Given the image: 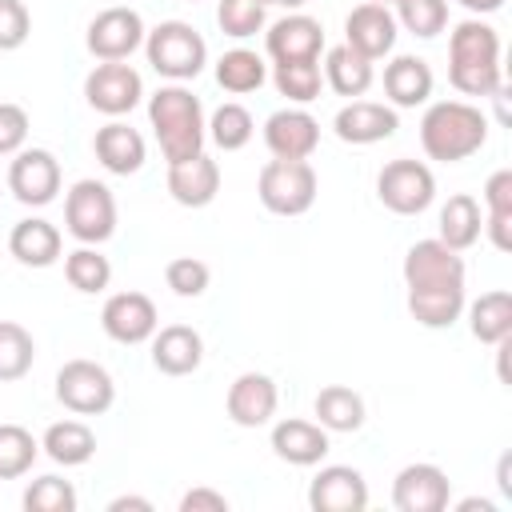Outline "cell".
Listing matches in <instances>:
<instances>
[{
	"label": "cell",
	"mask_w": 512,
	"mask_h": 512,
	"mask_svg": "<svg viewBox=\"0 0 512 512\" xmlns=\"http://www.w3.org/2000/svg\"><path fill=\"white\" fill-rule=\"evenodd\" d=\"M456 4H464L468 12H496L504 0H456Z\"/></svg>",
	"instance_id": "52"
},
{
	"label": "cell",
	"mask_w": 512,
	"mask_h": 512,
	"mask_svg": "<svg viewBox=\"0 0 512 512\" xmlns=\"http://www.w3.org/2000/svg\"><path fill=\"white\" fill-rule=\"evenodd\" d=\"M228 416L240 424V428H260L272 420L276 412V384L272 376L264 372H240L228 388V400H224Z\"/></svg>",
	"instance_id": "19"
},
{
	"label": "cell",
	"mask_w": 512,
	"mask_h": 512,
	"mask_svg": "<svg viewBox=\"0 0 512 512\" xmlns=\"http://www.w3.org/2000/svg\"><path fill=\"white\" fill-rule=\"evenodd\" d=\"M272 448L288 464H320V456L328 452V432L312 420H280L272 428Z\"/></svg>",
	"instance_id": "24"
},
{
	"label": "cell",
	"mask_w": 512,
	"mask_h": 512,
	"mask_svg": "<svg viewBox=\"0 0 512 512\" xmlns=\"http://www.w3.org/2000/svg\"><path fill=\"white\" fill-rule=\"evenodd\" d=\"M44 452H48L56 464L72 468V464L92 460L96 436H92V428H88L84 420H56V424H48V432H44Z\"/></svg>",
	"instance_id": "29"
},
{
	"label": "cell",
	"mask_w": 512,
	"mask_h": 512,
	"mask_svg": "<svg viewBox=\"0 0 512 512\" xmlns=\"http://www.w3.org/2000/svg\"><path fill=\"white\" fill-rule=\"evenodd\" d=\"M384 92L396 108H416L432 96V68L420 56H396L384 68Z\"/></svg>",
	"instance_id": "25"
},
{
	"label": "cell",
	"mask_w": 512,
	"mask_h": 512,
	"mask_svg": "<svg viewBox=\"0 0 512 512\" xmlns=\"http://www.w3.org/2000/svg\"><path fill=\"white\" fill-rule=\"evenodd\" d=\"M100 324H104V332H108L112 340H120V344H140V340H148V336L156 332V304H152V296L132 292V288H128V292H116V296L104 300Z\"/></svg>",
	"instance_id": "14"
},
{
	"label": "cell",
	"mask_w": 512,
	"mask_h": 512,
	"mask_svg": "<svg viewBox=\"0 0 512 512\" xmlns=\"http://www.w3.org/2000/svg\"><path fill=\"white\" fill-rule=\"evenodd\" d=\"M108 512H152V504L144 496H116L108 504Z\"/></svg>",
	"instance_id": "48"
},
{
	"label": "cell",
	"mask_w": 512,
	"mask_h": 512,
	"mask_svg": "<svg viewBox=\"0 0 512 512\" xmlns=\"http://www.w3.org/2000/svg\"><path fill=\"white\" fill-rule=\"evenodd\" d=\"M208 128H212V140L224 152H236V148H244L252 140V116H248L244 104H220L212 112V124Z\"/></svg>",
	"instance_id": "38"
},
{
	"label": "cell",
	"mask_w": 512,
	"mask_h": 512,
	"mask_svg": "<svg viewBox=\"0 0 512 512\" xmlns=\"http://www.w3.org/2000/svg\"><path fill=\"white\" fill-rule=\"evenodd\" d=\"M64 224L80 244H104L116 232V200L100 180H76L64 196Z\"/></svg>",
	"instance_id": "7"
},
{
	"label": "cell",
	"mask_w": 512,
	"mask_h": 512,
	"mask_svg": "<svg viewBox=\"0 0 512 512\" xmlns=\"http://www.w3.org/2000/svg\"><path fill=\"white\" fill-rule=\"evenodd\" d=\"M328 84L340 92V96H364L372 88V60L360 56L356 48L340 44L328 52Z\"/></svg>",
	"instance_id": "31"
},
{
	"label": "cell",
	"mask_w": 512,
	"mask_h": 512,
	"mask_svg": "<svg viewBox=\"0 0 512 512\" xmlns=\"http://www.w3.org/2000/svg\"><path fill=\"white\" fill-rule=\"evenodd\" d=\"M320 124L304 108H280L264 120V144L280 160H308L316 152Z\"/></svg>",
	"instance_id": "16"
},
{
	"label": "cell",
	"mask_w": 512,
	"mask_h": 512,
	"mask_svg": "<svg viewBox=\"0 0 512 512\" xmlns=\"http://www.w3.org/2000/svg\"><path fill=\"white\" fill-rule=\"evenodd\" d=\"M148 120H152V132L168 160L204 152V108L188 88H180V84L160 88L148 100Z\"/></svg>",
	"instance_id": "3"
},
{
	"label": "cell",
	"mask_w": 512,
	"mask_h": 512,
	"mask_svg": "<svg viewBox=\"0 0 512 512\" xmlns=\"http://www.w3.org/2000/svg\"><path fill=\"white\" fill-rule=\"evenodd\" d=\"M480 228H484V216H480L476 196L472 192H452L448 204L440 208V236L436 240H444L448 248L464 252L468 244H476Z\"/></svg>",
	"instance_id": "27"
},
{
	"label": "cell",
	"mask_w": 512,
	"mask_h": 512,
	"mask_svg": "<svg viewBox=\"0 0 512 512\" xmlns=\"http://www.w3.org/2000/svg\"><path fill=\"white\" fill-rule=\"evenodd\" d=\"M180 512H228V500L212 488H192V492H184Z\"/></svg>",
	"instance_id": "46"
},
{
	"label": "cell",
	"mask_w": 512,
	"mask_h": 512,
	"mask_svg": "<svg viewBox=\"0 0 512 512\" xmlns=\"http://www.w3.org/2000/svg\"><path fill=\"white\" fill-rule=\"evenodd\" d=\"M396 132V112L376 100H352L336 112V136L348 144H376Z\"/></svg>",
	"instance_id": "22"
},
{
	"label": "cell",
	"mask_w": 512,
	"mask_h": 512,
	"mask_svg": "<svg viewBox=\"0 0 512 512\" xmlns=\"http://www.w3.org/2000/svg\"><path fill=\"white\" fill-rule=\"evenodd\" d=\"M216 24L224 36H256L264 28V4L260 0H220L216 4Z\"/></svg>",
	"instance_id": "39"
},
{
	"label": "cell",
	"mask_w": 512,
	"mask_h": 512,
	"mask_svg": "<svg viewBox=\"0 0 512 512\" xmlns=\"http://www.w3.org/2000/svg\"><path fill=\"white\" fill-rule=\"evenodd\" d=\"M344 32H348V48H356L360 56L376 60L384 52H392L396 44V16L384 8V4H356L344 20Z\"/></svg>",
	"instance_id": "20"
},
{
	"label": "cell",
	"mask_w": 512,
	"mask_h": 512,
	"mask_svg": "<svg viewBox=\"0 0 512 512\" xmlns=\"http://www.w3.org/2000/svg\"><path fill=\"white\" fill-rule=\"evenodd\" d=\"M508 464H512V456L504 452V456H500V472H496V476H500V492H504V496H512V472H508Z\"/></svg>",
	"instance_id": "50"
},
{
	"label": "cell",
	"mask_w": 512,
	"mask_h": 512,
	"mask_svg": "<svg viewBox=\"0 0 512 512\" xmlns=\"http://www.w3.org/2000/svg\"><path fill=\"white\" fill-rule=\"evenodd\" d=\"M8 248H12V256H16L20 264H28V268H48V264H56V256H60V232H56V224H48V220H40V216H28V220H20V224L12 228Z\"/></svg>",
	"instance_id": "26"
},
{
	"label": "cell",
	"mask_w": 512,
	"mask_h": 512,
	"mask_svg": "<svg viewBox=\"0 0 512 512\" xmlns=\"http://www.w3.org/2000/svg\"><path fill=\"white\" fill-rule=\"evenodd\" d=\"M464 308V288H424L408 292V312L424 328H448Z\"/></svg>",
	"instance_id": "32"
},
{
	"label": "cell",
	"mask_w": 512,
	"mask_h": 512,
	"mask_svg": "<svg viewBox=\"0 0 512 512\" xmlns=\"http://www.w3.org/2000/svg\"><path fill=\"white\" fill-rule=\"evenodd\" d=\"M448 80L464 96H492L500 80V36L484 20H460L448 40Z\"/></svg>",
	"instance_id": "1"
},
{
	"label": "cell",
	"mask_w": 512,
	"mask_h": 512,
	"mask_svg": "<svg viewBox=\"0 0 512 512\" xmlns=\"http://www.w3.org/2000/svg\"><path fill=\"white\" fill-rule=\"evenodd\" d=\"M484 204H488V212H512V168H500L488 176Z\"/></svg>",
	"instance_id": "45"
},
{
	"label": "cell",
	"mask_w": 512,
	"mask_h": 512,
	"mask_svg": "<svg viewBox=\"0 0 512 512\" xmlns=\"http://www.w3.org/2000/svg\"><path fill=\"white\" fill-rule=\"evenodd\" d=\"M492 100H496V116H500V124H512V108H508V88H504V84L492 92Z\"/></svg>",
	"instance_id": "49"
},
{
	"label": "cell",
	"mask_w": 512,
	"mask_h": 512,
	"mask_svg": "<svg viewBox=\"0 0 512 512\" xmlns=\"http://www.w3.org/2000/svg\"><path fill=\"white\" fill-rule=\"evenodd\" d=\"M32 32V12L24 0H0V52H12L28 40Z\"/></svg>",
	"instance_id": "43"
},
{
	"label": "cell",
	"mask_w": 512,
	"mask_h": 512,
	"mask_svg": "<svg viewBox=\"0 0 512 512\" xmlns=\"http://www.w3.org/2000/svg\"><path fill=\"white\" fill-rule=\"evenodd\" d=\"M276 88H280V96H288L296 104L316 100L320 96V68H316V60L276 64Z\"/></svg>",
	"instance_id": "40"
},
{
	"label": "cell",
	"mask_w": 512,
	"mask_h": 512,
	"mask_svg": "<svg viewBox=\"0 0 512 512\" xmlns=\"http://www.w3.org/2000/svg\"><path fill=\"white\" fill-rule=\"evenodd\" d=\"M256 196L276 216H300L316 200V168L308 160H268L256 180Z\"/></svg>",
	"instance_id": "4"
},
{
	"label": "cell",
	"mask_w": 512,
	"mask_h": 512,
	"mask_svg": "<svg viewBox=\"0 0 512 512\" xmlns=\"http://www.w3.org/2000/svg\"><path fill=\"white\" fill-rule=\"evenodd\" d=\"M468 320H472V336H476L480 344H496V340L512 336V292H508V288L484 292V296L468 308Z\"/></svg>",
	"instance_id": "28"
},
{
	"label": "cell",
	"mask_w": 512,
	"mask_h": 512,
	"mask_svg": "<svg viewBox=\"0 0 512 512\" xmlns=\"http://www.w3.org/2000/svg\"><path fill=\"white\" fill-rule=\"evenodd\" d=\"M36 344L32 332L16 320H0V380H20L32 368Z\"/></svg>",
	"instance_id": "35"
},
{
	"label": "cell",
	"mask_w": 512,
	"mask_h": 512,
	"mask_svg": "<svg viewBox=\"0 0 512 512\" xmlns=\"http://www.w3.org/2000/svg\"><path fill=\"white\" fill-rule=\"evenodd\" d=\"M40 444L32 440L28 428L20 424H0V480H12V476H24L36 460Z\"/></svg>",
	"instance_id": "36"
},
{
	"label": "cell",
	"mask_w": 512,
	"mask_h": 512,
	"mask_svg": "<svg viewBox=\"0 0 512 512\" xmlns=\"http://www.w3.org/2000/svg\"><path fill=\"white\" fill-rule=\"evenodd\" d=\"M92 148H96V160H100L108 172H116V176H132V172L144 164V136H140L136 128H128V124H120V120L104 124V128L96 132Z\"/></svg>",
	"instance_id": "23"
},
{
	"label": "cell",
	"mask_w": 512,
	"mask_h": 512,
	"mask_svg": "<svg viewBox=\"0 0 512 512\" xmlns=\"http://www.w3.org/2000/svg\"><path fill=\"white\" fill-rule=\"evenodd\" d=\"M448 496H452V484L436 464H408L396 472L392 504L400 512H444Z\"/></svg>",
	"instance_id": "13"
},
{
	"label": "cell",
	"mask_w": 512,
	"mask_h": 512,
	"mask_svg": "<svg viewBox=\"0 0 512 512\" xmlns=\"http://www.w3.org/2000/svg\"><path fill=\"white\" fill-rule=\"evenodd\" d=\"M396 8H400V24L412 36H424V40L444 32V24H448V4L444 0H396Z\"/></svg>",
	"instance_id": "41"
},
{
	"label": "cell",
	"mask_w": 512,
	"mask_h": 512,
	"mask_svg": "<svg viewBox=\"0 0 512 512\" xmlns=\"http://www.w3.org/2000/svg\"><path fill=\"white\" fill-rule=\"evenodd\" d=\"M8 188H12V196L20 204H32V208L56 200V192H60V164H56V156L48 148L16 152L12 164H8Z\"/></svg>",
	"instance_id": "12"
},
{
	"label": "cell",
	"mask_w": 512,
	"mask_h": 512,
	"mask_svg": "<svg viewBox=\"0 0 512 512\" xmlns=\"http://www.w3.org/2000/svg\"><path fill=\"white\" fill-rule=\"evenodd\" d=\"M28 512H76V488L60 476H40L24 488Z\"/></svg>",
	"instance_id": "37"
},
{
	"label": "cell",
	"mask_w": 512,
	"mask_h": 512,
	"mask_svg": "<svg viewBox=\"0 0 512 512\" xmlns=\"http://www.w3.org/2000/svg\"><path fill=\"white\" fill-rule=\"evenodd\" d=\"M204 360V340L196 328L188 324H168L156 332L152 340V364L164 372V376H188L196 372Z\"/></svg>",
	"instance_id": "21"
},
{
	"label": "cell",
	"mask_w": 512,
	"mask_h": 512,
	"mask_svg": "<svg viewBox=\"0 0 512 512\" xmlns=\"http://www.w3.org/2000/svg\"><path fill=\"white\" fill-rule=\"evenodd\" d=\"M24 136H28V112L12 100H0V156L20 152Z\"/></svg>",
	"instance_id": "44"
},
{
	"label": "cell",
	"mask_w": 512,
	"mask_h": 512,
	"mask_svg": "<svg viewBox=\"0 0 512 512\" xmlns=\"http://www.w3.org/2000/svg\"><path fill=\"white\" fill-rule=\"evenodd\" d=\"M268 56L276 64H296V60H316L324 48V24L312 16H284L268 28Z\"/></svg>",
	"instance_id": "18"
},
{
	"label": "cell",
	"mask_w": 512,
	"mask_h": 512,
	"mask_svg": "<svg viewBox=\"0 0 512 512\" xmlns=\"http://www.w3.org/2000/svg\"><path fill=\"white\" fill-rule=\"evenodd\" d=\"M144 96V84H140V72L132 64H120V60H100L88 76H84V100L104 112V116H124L140 104Z\"/></svg>",
	"instance_id": "9"
},
{
	"label": "cell",
	"mask_w": 512,
	"mask_h": 512,
	"mask_svg": "<svg viewBox=\"0 0 512 512\" xmlns=\"http://www.w3.org/2000/svg\"><path fill=\"white\" fill-rule=\"evenodd\" d=\"M84 44L96 60H124L144 44V20L132 8H104L92 16Z\"/></svg>",
	"instance_id": "11"
},
{
	"label": "cell",
	"mask_w": 512,
	"mask_h": 512,
	"mask_svg": "<svg viewBox=\"0 0 512 512\" xmlns=\"http://www.w3.org/2000/svg\"><path fill=\"white\" fill-rule=\"evenodd\" d=\"M308 504H312V512H364L368 484L356 468L328 464V468L316 472V480L308 488Z\"/></svg>",
	"instance_id": "15"
},
{
	"label": "cell",
	"mask_w": 512,
	"mask_h": 512,
	"mask_svg": "<svg viewBox=\"0 0 512 512\" xmlns=\"http://www.w3.org/2000/svg\"><path fill=\"white\" fill-rule=\"evenodd\" d=\"M260 4H272V0H260Z\"/></svg>",
	"instance_id": "55"
},
{
	"label": "cell",
	"mask_w": 512,
	"mask_h": 512,
	"mask_svg": "<svg viewBox=\"0 0 512 512\" xmlns=\"http://www.w3.org/2000/svg\"><path fill=\"white\" fill-rule=\"evenodd\" d=\"M456 508H460V512H496V508H492V500H476V496H468V500H460Z\"/></svg>",
	"instance_id": "51"
},
{
	"label": "cell",
	"mask_w": 512,
	"mask_h": 512,
	"mask_svg": "<svg viewBox=\"0 0 512 512\" xmlns=\"http://www.w3.org/2000/svg\"><path fill=\"white\" fill-rule=\"evenodd\" d=\"M488 140V116L464 100H440L420 120V144L432 160H464Z\"/></svg>",
	"instance_id": "2"
},
{
	"label": "cell",
	"mask_w": 512,
	"mask_h": 512,
	"mask_svg": "<svg viewBox=\"0 0 512 512\" xmlns=\"http://www.w3.org/2000/svg\"><path fill=\"white\" fill-rule=\"evenodd\" d=\"M164 280H168V288H172L176 296H200V292L208 288L212 272H208V264H204L200 256H176V260H168Z\"/></svg>",
	"instance_id": "42"
},
{
	"label": "cell",
	"mask_w": 512,
	"mask_h": 512,
	"mask_svg": "<svg viewBox=\"0 0 512 512\" xmlns=\"http://www.w3.org/2000/svg\"><path fill=\"white\" fill-rule=\"evenodd\" d=\"M148 64L160 72V76H172V80H192L204 60H208V44L204 36L184 24V20H164L148 32Z\"/></svg>",
	"instance_id": "5"
},
{
	"label": "cell",
	"mask_w": 512,
	"mask_h": 512,
	"mask_svg": "<svg viewBox=\"0 0 512 512\" xmlns=\"http://www.w3.org/2000/svg\"><path fill=\"white\" fill-rule=\"evenodd\" d=\"M316 416L328 432H356L364 424V400L348 384H328L316 392Z\"/></svg>",
	"instance_id": "30"
},
{
	"label": "cell",
	"mask_w": 512,
	"mask_h": 512,
	"mask_svg": "<svg viewBox=\"0 0 512 512\" xmlns=\"http://www.w3.org/2000/svg\"><path fill=\"white\" fill-rule=\"evenodd\" d=\"M64 276H68V284L76 292H104L108 280H112V264L92 244H84V248H76V252L64 256Z\"/></svg>",
	"instance_id": "34"
},
{
	"label": "cell",
	"mask_w": 512,
	"mask_h": 512,
	"mask_svg": "<svg viewBox=\"0 0 512 512\" xmlns=\"http://www.w3.org/2000/svg\"><path fill=\"white\" fill-rule=\"evenodd\" d=\"M168 192L184 208L212 204L216 192H220V168H216V160L204 156V152L184 156V160H168Z\"/></svg>",
	"instance_id": "17"
},
{
	"label": "cell",
	"mask_w": 512,
	"mask_h": 512,
	"mask_svg": "<svg viewBox=\"0 0 512 512\" xmlns=\"http://www.w3.org/2000/svg\"><path fill=\"white\" fill-rule=\"evenodd\" d=\"M272 4H284V8H300L304 0H272Z\"/></svg>",
	"instance_id": "53"
},
{
	"label": "cell",
	"mask_w": 512,
	"mask_h": 512,
	"mask_svg": "<svg viewBox=\"0 0 512 512\" xmlns=\"http://www.w3.org/2000/svg\"><path fill=\"white\" fill-rule=\"evenodd\" d=\"M216 80H220L224 92H236V96L256 92V88L264 84V60H260L256 52H248V48H232V52L220 56Z\"/></svg>",
	"instance_id": "33"
},
{
	"label": "cell",
	"mask_w": 512,
	"mask_h": 512,
	"mask_svg": "<svg viewBox=\"0 0 512 512\" xmlns=\"http://www.w3.org/2000/svg\"><path fill=\"white\" fill-rule=\"evenodd\" d=\"M376 196H380V204H384L388 212H396V216H416V212H424V208L432 204V196H436V176H432V168H428L424 160L400 156V160H388V164L380 168V176H376Z\"/></svg>",
	"instance_id": "6"
},
{
	"label": "cell",
	"mask_w": 512,
	"mask_h": 512,
	"mask_svg": "<svg viewBox=\"0 0 512 512\" xmlns=\"http://www.w3.org/2000/svg\"><path fill=\"white\" fill-rule=\"evenodd\" d=\"M56 400L76 416H100L116 400V384L96 360H68L56 372Z\"/></svg>",
	"instance_id": "8"
},
{
	"label": "cell",
	"mask_w": 512,
	"mask_h": 512,
	"mask_svg": "<svg viewBox=\"0 0 512 512\" xmlns=\"http://www.w3.org/2000/svg\"><path fill=\"white\" fill-rule=\"evenodd\" d=\"M484 228H488V236H492V244L500 252L512 248V212H488L484 216Z\"/></svg>",
	"instance_id": "47"
},
{
	"label": "cell",
	"mask_w": 512,
	"mask_h": 512,
	"mask_svg": "<svg viewBox=\"0 0 512 512\" xmlns=\"http://www.w3.org/2000/svg\"><path fill=\"white\" fill-rule=\"evenodd\" d=\"M404 284H408V292L464 288V260L444 240H416L404 256Z\"/></svg>",
	"instance_id": "10"
},
{
	"label": "cell",
	"mask_w": 512,
	"mask_h": 512,
	"mask_svg": "<svg viewBox=\"0 0 512 512\" xmlns=\"http://www.w3.org/2000/svg\"><path fill=\"white\" fill-rule=\"evenodd\" d=\"M372 4H388V0H372ZM392 4H396V0H392Z\"/></svg>",
	"instance_id": "54"
}]
</instances>
